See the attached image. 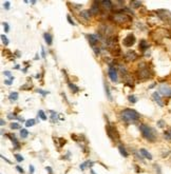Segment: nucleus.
I'll list each match as a JSON object with an SVG mask.
<instances>
[{
    "mask_svg": "<svg viewBox=\"0 0 171 174\" xmlns=\"http://www.w3.org/2000/svg\"><path fill=\"white\" fill-rule=\"evenodd\" d=\"M140 131L142 133V136L145 139H147L148 141L154 143L156 140V131L153 128H151L150 126L142 124V125H140Z\"/></svg>",
    "mask_w": 171,
    "mask_h": 174,
    "instance_id": "obj_1",
    "label": "nucleus"
},
{
    "mask_svg": "<svg viewBox=\"0 0 171 174\" xmlns=\"http://www.w3.org/2000/svg\"><path fill=\"white\" fill-rule=\"evenodd\" d=\"M140 117V113L133 109H125L120 112V118L124 120V122H132L138 120Z\"/></svg>",
    "mask_w": 171,
    "mask_h": 174,
    "instance_id": "obj_2",
    "label": "nucleus"
},
{
    "mask_svg": "<svg viewBox=\"0 0 171 174\" xmlns=\"http://www.w3.org/2000/svg\"><path fill=\"white\" fill-rule=\"evenodd\" d=\"M132 16H129V15L127 14H122V12H117L115 14H113L110 17L113 22H115L117 25H127V23H131V21H132Z\"/></svg>",
    "mask_w": 171,
    "mask_h": 174,
    "instance_id": "obj_3",
    "label": "nucleus"
},
{
    "mask_svg": "<svg viewBox=\"0 0 171 174\" xmlns=\"http://www.w3.org/2000/svg\"><path fill=\"white\" fill-rule=\"evenodd\" d=\"M151 71L149 69L148 64L145 62L143 63H140L138 66V69H137V72H136V75L137 77L140 78V80H146V79H149L152 75H151Z\"/></svg>",
    "mask_w": 171,
    "mask_h": 174,
    "instance_id": "obj_4",
    "label": "nucleus"
},
{
    "mask_svg": "<svg viewBox=\"0 0 171 174\" xmlns=\"http://www.w3.org/2000/svg\"><path fill=\"white\" fill-rule=\"evenodd\" d=\"M106 131H107V134H108V136L110 137V139H111L112 141L119 143V133L116 130L115 127H113L112 125L108 124V125L106 126Z\"/></svg>",
    "mask_w": 171,
    "mask_h": 174,
    "instance_id": "obj_5",
    "label": "nucleus"
},
{
    "mask_svg": "<svg viewBox=\"0 0 171 174\" xmlns=\"http://www.w3.org/2000/svg\"><path fill=\"white\" fill-rule=\"evenodd\" d=\"M155 13L157 14L158 18L163 20L164 22L171 25V12L168 10H157L155 11Z\"/></svg>",
    "mask_w": 171,
    "mask_h": 174,
    "instance_id": "obj_6",
    "label": "nucleus"
},
{
    "mask_svg": "<svg viewBox=\"0 0 171 174\" xmlns=\"http://www.w3.org/2000/svg\"><path fill=\"white\" fill-rule=\"evenodd\" d=\"M135 41H136L135 36L132 33H130V34H128L125 38L122 39V44H124V46H126V48H130V46H132L135 43Z\"/></svg>",
    "mask_w": 171,
    "mask_h": 174,
    "instance_id": "obj_7",
    "label": "nucleus"
},
{
    "mask_svg": "<svg viewBox=\"0 0 171 174\" xmlns=\"http://www.w3.org/2000/svg\"><path fill=\"white\" fill-rule=\"evenodd\" d=\"M108 75L109 78L111 79L112 82H117L118 81V75H117V70H116L115 66H109L108 68Z\"/></svg>",
    "mask_w": 171,
    "mask_h": 174,
    "instance_id": "obj_8",
    "label": "nucleus"
},
{
    "mask_svg": "<svg viewBox=\"0 0 171 174\" xmlns=\"http://www.w3.org/2000/svg\"><path fill=\"white\" fill-rule=\"evenodd\" d=\"M158 93H160V95H163V96H166V97H171V88L165 84H160Z\"/></svg>",
    "mask_w": 171,
    "mask_h": 174,
    "instance_id": "obj_9",
    "label": "nucleus"
},
{
    "mask_svg": "<svg viewBox=\"0 0 171 174\" xmlns=\"http://www.w3.org/2000/svg\"><path fill=\"white\" fill-rule=\"evenodd\" d=\"M87 38L89 40V43H90L92 46H95V44H97L99 39H100V34H90L87 35Z\"/></svg>",
    "mask_w": 171,
    "mask_h": 174,
    "instance_id": "obj_10",
    "label": "nucleus"
},
{
    "mask_svg": "<svg viewBox=\"0 0 171 174\" xmlns=\"http://www.w3.org/2000/svg\"><path fill=\"white\" fill-rule=\"evenodd\" d=\"M138 58V55H137V53L135 51H133V50H129V51H127L126 54H125V60L126 61H134L135 59Z\"/></svg>",
    "mask_w": 171,
    "mask_h": 174,
    "instance_id": "obj_11",
    "label": "nucleus"
},
{
    "mask_svg": "<svg viewBox=\"0 0 171 174\" xmlns=\"http://www.w3.org/2000/svg\"><path fill=\"white\" fill-rule=\"evenodd\" d=\"M98 4H99V1H94L93 2V5L90 7V13L91 15L93 16H96V15L99 14V7H98Z\"/></svg>",
    "mask_w": 171,
    "mask_h": 174,
    "instance_id": "obj_12",
    "label": "nucleus"
},
{
    "mask_svg": "<svg viewBox=\"0 0 171 174\" xmlns=\"http://www.w3.org/2000/svg\"><path fill=\"white\" fill-rule=\"evenodd\" d=\"M93 166H94V161H92L91 159H88V160H86L85 163H83V164L79 165V169H81V171H84V170H86L87 168L92 169Z\"/></svg>",
    "mask_w": 171,
    "mask_h": 174,
    "instance_id": "obj_13",
    "label": "nucleus"
},
{
    "mask_svg": "<svg viewBox=\"0 0 171 174\" xmlns=\"http://www.w3.org/2000/svg\"><path fill=\"white\" fill-rule=\"evenodd\" d=\"M7 136L12 140V143L14 145V149H19V148H20L19 141L17 140V138H16V136H15L14 134H10V133H9V134H7Z\"/></svg>",
    "mask_w": 171,
    "mask_h": 174,
    "instance_id": "obj_14",
    "label": "nucleus"
},
{
    "mask_svg": "<svg viewBox=\"0 0 171 174\" xmlns=\"http://www.w3.org/2000/svg\"><path fill=\"white\" fill-rule=\"evenodd\" d=\"M152 98H153L154 101H155L160 107H164V104H163V101H162L161 95H160L158 92H154L153 94H152Z\"/></svg>",
    "mask_w": 171,
    "mask_h": 174,
    "instance_id": "obj_15",
    "label": "nucleus"
},
{
    "mask_svg": "<svg viewBox=\"0 0 171 174\" xmlns=\"http://www.w3.org/2000/svg\"><path fill=\"white\" fill-rule=\"evenodd\" d=\"M140 155H142V156L145 157V158H147V159L152 160V155H151L150 152H149V151H147L146 149H144V148L140 149Z\"/></svg>",
    "mask_w": 171,
    "mask_h": 174,
    "instance_id": "obj_16",
    "label": "nucleus"
},
{
    "mask_svg": "<svg viewBox=\"0 0 171 174\" xmlns=\"http://www.w3.org/2000/svg\"><path fill=\"white\" fill-rule=\"evenodd\" d=\"M149 43L147 42V40H145V39H143V40H140V50L142 51V52H146L147 50L149 49Z\"/></svg>",
    "mask_w": 171,
    "mask_h": 174,
    "instance_id": "obj_17",
    "label": "nucleus"
},
{
    "mask_svg": "<svg viewBox=\"0 0 171 174\" xmlns=\"http://www.w3.org/2000/svg\"><path fill=\"white\" fill-rule=\"evenodd\" d=\"M100 2V4L102 5V7L105 9V10H108V11H110V10H112L113 9V2L112 1H99Z\"/></svg>",
    "mask_w": 171,
    "mask_h": 174,
    "instance_id": "obj_18",
    "label": "nucleus"
},
{
    "mask_svg": "<svg viewBox=\"0 0 171 174\" xmlns=\"http://www.w3.org/2000/svg\"><path fill=\"white\" fill-rule=\"evenodd\" d=\"M43 38H45V42H47V44H48V45L52 44L53 37H52V35L50 34V33H45V34H43Z\"/></svg>",
    "mask_w": 171,
    "mask_h": 174,
    "instance_id": "obj_19",
    "label": "nucleus"
},
{
    "mask_svg": "<svg viewBox=\"0 0 171 174\" xmlns=\"http://www.w3.org/2000/svg\"><path fill=\"white\" fill-rule=\"evenodd\" d=\"M81 16V18H84L85 20H89L91 18V13L89 10H85V11H81V14H79Z\"/></svg>",
    "mask_w": 171,
    "mask_h": 174,
    "instance_id": "obj_20",
    "label": "nucleus"
},
{
    "mask_svg": "<svg viewBox=\"0 0 171 174\" xmlns=\"http://www.w3.org/2000/svg\"><path fill=\"white\" fill-rule=\"evenodd\" d=\"M118 150H119V153L120 155L124 157H128L129 156V153H128V151L126 150V148L122 146V145H119L118 146Z\"/></svg>",
    "mask_w": 171,
    "mask_h": 174,
    "instance_id": "obj_21",
    "label": "nucleus"
},
{
    "mask_svg": "<svg viewBox=\"0 0 171 174\" xmlns=\"http://www.w3.org/2000/svg\"><path fill=\"white\" fill-rule=\"evenodd\" d=\"M104 87H105V91H106V95H107V97L109 98V100L112 101L113 100V97H112V95H111V92H110V89H109V86L107 82H104Z\"/></svg>",
    "mask_w": 171,
    "mask_h": 174,
    "instance_id": "obj_22",
    "label": "nucleus"
},
{
    "mask_svg": "<svg viewBox=\"0 0 171 174\" xmlns=\"http://www.w3.org/2000/svg\"><path fill=\"white\" fill-rule=\"evenodd\" d=\"M18 97H19V94L17 92H11L10 95H9V99L11 101H16L18 100Z\"/></svg>",
    "mask_w": 171,
    "mask_h": 174,
    "instance_id": "obj_23",
    "label": "nucleus"
},
{
    "mask_svg": "<svg viewBox=\"0 0 171 174\" xmlns=\"http://www.w3.org/2000/svg\"><path fill=\"white\" fill-rule=\"evenodd\" d=\"M68 86H69V88H70L71 91H72L73 93H77V92L79 91V88L77 87L75 84H72V82H70V81H68Z\"/></svg>",
    "mask_w": 171,
    "mask_h": 174,
    "instance_id": "obj_24",
    "label": "nucleus"
},
{
    "mask_svg": "<svg viewBox=\"0 0 171 174\" xmlns=\"http://www.w3.org/2000/svg\"><path fill=\"white\" fill-rule=\"evenodd\" d=\"M130 4L133 9H140L142 7V1H130Z\"/></svg>",
    "mask_w": 171,
    "mask_h": 174,
    "instance_id": "obj_25",
    "label": "nucleus"
},
{
    "mask_svg": "<svg viewBox=\"0 0 171 174\" xmlns=\"http://www.w3.org/2000/svg\"><path fill=\"white\" fill-rule=\"evenodd\" d=\"M29 136V132L27 129H20V137L22 139H25Z\"/></svg>",
    "mask_w": 171,
    "mask_h": 174,
    "instance_id": "obj_26",
    "label": "nucleus"
},
{
    "mask_svg": "<svg viewBox=\"0 0 171 174\" xmlns=\"http://www.w3.org/2000/svg\"><path fill=\"white\" fill-rule=\"evenodd\" d=\"M36 124V120L35 119H29V120H27V122H25V127H33V126L35 125Z\"/></svg>",
    "mask_w": 171,
    "mask_h": 174,
    "instance_id": "obj_27",
    "label": "nucleus"
},
{
    "mask_svg": "<svg viewBox=\"0 0 171 174\" xmlns=\"http://www.w3.org/2000/svg\"><path fill=\"white\" fill-rule=\"evenodd\" d=\"M10 128L12 130H18V129H20V125H19L18 122H12L10 125Z\"/></svg>",
    "mask_w": 171,
    "mask_h": 174,
    "instance_id": "obj_28",
    "label": "nucleus"
},
{
    "mask_svg": "<svg viewBox=\"0 0 171 174\" xmlns=\"http://www.w3.org/2000/svg\"><path fill=\"white\" fill-rule=\"evenodd\" d=\"M128 100H129V102H131V104H135L136 101H137V97H136L135 95H129V96H128Z\"/></svg>",
    "mask_w": 171,
    "mask_h": 174,
    "instance_id": "obj_29",
    "label": "nucleus"
},
{
    "mask_svg": "<svg viewBox=\"0 0 171 174\" xmlns=\"http://www.w3.org/2000/svg\"><path fill=\"white\" fill-rule=\"evenodd\" d=\"M38 116L42 119V120H47V119H48V117H47L45 113L42 111V110H39V111H38Z\"/></svg>",
    "mask_w": 171,
    "mask_h": 174,
    "instance_id": "obj_30",
    "label": "nucleus"
},
{
    "mask_svg": "<svg viewBox=\"0 0 171 174\" xmlns=\"http://www.w3.org/2000/svg\"><path fill=\"white\" fill-rule=\"evenodd\" d=\"M14 156H15V158H16V160H17L18 163H21V161H23V159H25L22 155H20V154H18V153L14 154Z\"/></svg>",
    "mask_w": 171,
    "mask_h": 174,
    "instance_id": "obj_31",
    "label": "nucleus"
},
{
    "mask_svg": "<svg viewBox=\"0 0 171 174\" xmlns=\"http://www.w3.org/2000/svg\"><path fill=\"white\" fill-rule=\"evenodd\" d=\"M1 40H2V43H3L4 45H7L9 44V39H7V37L5 36V35H1Z\"/></svg>",
    "mask_w": 171,
    "mask_h": 174,
    "instance_id": "obj_32",
    "label": "nucleus"
},
{
    "mask_svg": "<svg viewBox=\"0 0 171 174\" xmlns=\"http://www.w3.org/2000/svg\"><path fill=\"white\" fill-rule=\"evenodd\" d=\"M36 92H37V93H39V94H41L42 96H47V95L50 93V92H48V91H43V90H41V89H37V90H36Z\"/></svg>",
    "mask_w": 171,
    "mask_h": 174,
    "instance_id": "obj_33",
    "label": "nucleus"
},
{
    "mask_svg": "<svg viewBox=\"0 0 171 174\" xmlns=\"http://www.w3.org/2000/svg\"><path fill=\"white\" fill-rule=\"evenodd\" d=\"M156 125H157V127H160V128H164L165 126H166V122H165L163 119H161V120H158V122H157Z\"/></svg>",
    "mask_w": 171,
    "mask_h": 174,
    "instance_id": "obj_34",
    "label": "nucleus"
},
{
    "mask_svg": "<svg viewBox=\"0 0 171 174\" xmlns=\"http://www.w3.org/2000/svg\"><path fill=\"white\" fill-rule=\"evenodd\" d=\"M17 115L16 114H14V113H9L7 114V118L9 119H17Z\"/></svg>",
    "mask_w": 171,
    "mask_h": 174,
    "instance_id": "obj_35",
    "label": "nucleus"
},
{
    "mask_svg": "<svg viewBox=\"0 0 171 174\" xmlns=\"http://www.w3.org/2000/svg\"><path fill=\"white\" fill-rule=\"evenodd\" d=\"M3 74H4V75H5L7 77H9L10 79H13V80H14V76H12V74H11L10 71H4Z\"/></svg>",
    "mask_w": 171,
    "mask_h": 174,
    "instance_id": "obj_36",
    "label": "nucleus"
},
{
    "mask_svg": "<svg viewBox=\"0 0 171 174\" xmlns=\"http://www.w3.org/2000/svg\"><path fill=\"white\" fill-rule=\"evenodd\" d=\"M50 113L52 114V116H51V117H52V120H53V122L57 120V114H56V112H54V111H52V110H51V111H50Z\"/></svg>",
    "mask_w": 171,
    "mask_h": 174,
    "instance_id": "obj_37",
    "label": "nucleus"
},
{
    "mask_svg": "<svg viewBox=\"0 0 171 174\" xmlns=\"http://www.w3.org/2000/svg\"><path fill=\"white\" fill-rule=\"evenodd\" d=\"M2 25H3V27H4V32L7 33V32L10 31V25H9V23H7V22H3Z\"/></svg>",
    "mask_w": 171,
    "mask_h": 174,
    "instance_id": "obj_38",
    "label": "nucleus"
},
{
    "mask_svg": "<svg viewBox=\"0 0 171 174\" xmlns=\"http://www.w3.org/2000/svg\"><path fill=\"white\" fill-rule=\"evenodd\" d=\"M3 7H4V9H5V10H10V7H11V2L10 1H5V2H4L3 3Z\"/></svg>",
    "mask_w": 171,
    "mask_h": 174,
    "instance_id": "obj_39",
    "label": "nucleus"
},
{
    "mask_svg": "<svg viewBox=\"0 0 171 174\" xmlns=\"http://www.w3.org/2000/svg\"><path fill=\"white\" fill-rule=\"evenodd\" d=\"M67 19H68V21L70 22V25H75V22H74V20H73V19H72V17H71L70 15H68V16H67Z\"/></svg>",
    "mask_w": 171,
    "mask_h": 174,
    "instance_id": "obj_40",
    "label": "nucleus"
},
{
    "mask_svg": "<svg viewBox=\"0 0 171 174\" xmlns=\"http://www.w3.org/2000/svg\"><path fill=\"white\" fill-rule=\"evenodd\" d=\"M15 168H16V170H17L20 174H23V173H25V170H23V169H22V168H21L20 166H16Z\"/></svg>",
    "mask_w": 171,
    "mask_h": 174,
    "instance_id": "obj_41",
    "label": "nucleus"
},
{
    "mask_svg": "<svg viewBox=\"0 0 171 174\" xmlns=\"http://www.w3.org/2000/svg\"><path fill=\"white\" fill-rule=\"evenodd\" d=\"M30 169H29V172H30V174H34V172H35V168H34V166L33 165H30Z\"/></svg>",
    "mask_w": 171,
    "mask_h": 174,
    "instance_id": "obj_42",
    "label": "nucleus"
},
{
    "mask_svg": "<svg viewBox=\"0 0 171 174\" xmlns=\"http://www.w3.org/2000/svg\"><path fill=\"white\" fill-rule=\"evenodd\" d=\"M93 50H94V53L96 55H98L100 53V48H97V46H93Z\"/></svg>",
    "mask_w": 171,
    "mask_h": 174,
    "instance_id": "obj_43",
    "label": "nucleus"
},
{
    "mask_svg": "<svg viewBox=\"0 0 171 174\" xmlns=\"http://www.w3.org/2000/svg\"><path fill=\"white\" fill-rule=\"evenodd\" d=\"M12 81H13V79H9V80H5V81H4V84H7V86H11V84H12Z\"/></svg>",
    "mask_w": 171,
    "mask_h": 174,
    "instance_id": "obj_44",
    "label": "nucleus"
},
{
    "mask_svg": "<svg viewBox=\"0 0 171 174\" xmlns=\"http://www.w3.org/2000/svg\"><path fill=\"white\" fill-rule=\"evenodd\" d=\"M1 158H2V159H3V160H5V161H7V164H12V161H10V160H9V159H7V157H4L3 156V155H1Z\"/></svg>",
    "mask_w": 171,
    "mask_h": 174,
    "instance_id": "obj_45",
    "label": "nucleus"
},
{
    "mask_svg": "<svg viewBox=\"0 0 171 174\" xmlns=\"http://www.w3.org/2000/svg\"><path fill=\"white\" fill-rule=\"evenodd\" d=\"M41 56H42V58H45V51L43 48H41Z\"/></svg>",
    "mask_w": 171,
    "mask_h": 174,
    "instance_id": "obj_46",
    "label": "nucleus"
},
{
    "mask_svg": "<svg viewBox=\"0 0 171 174\" xmlns=\"http://www.w3.org/2000/svg\"><path fill=\"white\" fill-rule=\"evenodd\" d=\"M45 169H47V171H48L50 174H53V171H52V169H51V167H45Z\"/></svg>",
    "mask_w": 171,
    "mask_h": 174,
    "instance_id": "obj_47",
    "label": "nucleus"
},
{
    "mask_svg": "<svg viewBox=\"0 0 171 174\" xmlns=\"http://www.w3.org/2000/svg\"><path fill=\"white\" fill-rule=\"evenodd\" d=\"M17 119H18V120H19V122H25V119L22 118V117H20V116H18Z\"/></svg>",
    "mask_w": 171,
    "mask_h": 174,
    "instance_id": "obj_48",
    "label": "nucleus"
},
{
    "mask_svg": "<svg viewBox=\"0 0 171 174\" xmlns=\"http://www.w3.org/2000/svg\"><path fill=\"white\" fill-rule=\"evenodd\" d=\"M0 125H1V126H4V125H5V122H4V119L1 118V120H0Z\"/></svg>",
    "mask_w": 171,
    "mask_h": 174,
    "instance_id": "obj_49",
    "label": "nucleus"
},
{
    "mask_svg": "<svg viewBox=\"0 0 171 174\" xmlns=\"http://www.w3.org/2000/svg\"><path fill=\"white\" fill-rule=\"evenodd\" d=\"M90 172H91V174H97V173H96V172H95L94 170H93V169H91Z\"/></svg>",
    "mask_w": 171,
    "mask_h": 174,
    "instance_id": "obj_50",
    "label": "nucleus"
},
{
    "mask_svg": "<svg viewBox=\"0 0 171 174\" xmlns=\"http://www.w3.org/2000/svg\"><path fill=\"white\" fill-rule=\"evenodd\" d=\"M155 86H156V84H151L150 87H149V89H152V88H154V87H155Z\"/></svg>",
    "mask_w": 171,
    "mask_h": 174,
    "instance_id": "obj_51",
    "label": "nucleus"
},
{
    "mask_svg": "<svg viewBox=\"0 0 171 174\" xmlns=\"http://www.w3.org/2000/svg\"><path fill=\"white\" fill-rule=\"evenodd\" d=\"M15 69H16V70H19V69H20V66H18V64H16V66H15Z\"/></svg>",
    "mask_w": 171,
    "mask_h": 174,
    "instance_id": "obj_52",
    "label": "nucleus"
},
{
    "mask_svg": "<svg viewBox=\"0 0 171 174\" xmlns=\"http://www.w3.org/2000/svg\"><path fill=\"white\" fill-rule=\"evenodd\" d=\"M35 59H36V60H38V59H39V55H38V54H36V56H35Z\"/></svg>",
    "mask_w": 171,
    "mask_h": 174,
    "instance_id": "obj_53",
    "label": "nucleus"
},
{
    "mask_svg": "<svg viewBox=\"0 0 171 174\" xmlns=\"http://www.w3.org/2000/svg\"><path fill=\"white\" fill-rule=\"evenodd\" d=\"M16 55H17V56H20V52H19V51H17V52H16Z\"/></svg>",
    "mask_w": 171,
    "mask_h": 174,
    "instance_id": "obj_54",
    "label": "nucleus"
}]
</instances>
